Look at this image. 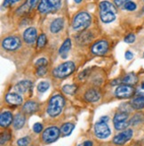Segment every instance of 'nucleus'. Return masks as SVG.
<instances>
[{"instance_id": "1", "label": "nucleus", "mask_w": 144, "mask_h": 146, "mask_svg": "<svg viewBox=\"0 0 144 146\" xmlns=\"http://www.w3.org/2000/svg\"><path fill=\"white\" fill-rule=\"evenodd\" d=\"M117 8L109 1H102L100 4V16L105 23H110L116 19Z\"/></svg>"}, {"instance_id": "2", "label": "nucleus", "mask_w": 144, "mask_h": 146, "mask_svg": "<svg viewBox=\"0 0 144 146\" xmlns=\"http://www.w3.org/2000/svg\"><path fill=\"white\" fill-rule=\"evenodd\" d=\"M64 104H65V99H64V97L60 96V94H56V96H53L49 101L47 113L51 117L58 116L61 112Z\"/></svg>"}, {"instance_id": "3", "label": "nucleus", "mask_w": 144, "mask_h": 146, "mask_svg": "<svg viewBox=\"0 0 144 146\" xmlns=\"http://www.w3.org/2000/svg\"><path fill=\"white\" fill-rule=\"evenodd\" d=\"M90 24H91L90 14L85 12H81L77 13L74 17L73 21H72V28H73L74 31H82L85 30Z\"/></svg>"}, {"instance_id": "4", "label": "nucleus", "mask_w": 144, "mask_h": 146, "mask_svg": "<svg viewBox=\"0 0 144 146\" xmlns=\"http://www.w3.org/2000/svg\"><path fill=\"white\" fill-rule=\"evenodd\" d=\"M75 64L73 62H66L60 64L58 67L55 68L53 71V74L54 77L63 78L70 75L75 70Z\"/></svg>"}, {"instance_id": "5", "label": "nucleus", "mask_w": 144, "mask_h": 146, "mask_svg": "<svg viewBox=\"0 0 144 146\" xmlns=\"http://www.w3.org/2000/svg\"><path fill=\"white\" fill-rule=\"evenodd\" d=\"M61 6V0H41L38 5V11L42 13H48L58 10Z\"/></svg>"}, {"instance_id": "6", "label": "nucleus", "mask_w": 144, "mask_h": 146, "mask_svg": "<svg viewBox=\"0 0 144 146\" xmlns=\"http://www.w3.org/2000/svg\"><path fill=\"white\" fill-rule=\"evenodd\" d=\"M114 126L117 130L126 129L130 123L128 122V113L126 111H119L114 117Z\"/></svg>"}, {"instance_id": "7", "label": "nucleus", "mask_w": 144, "mask_h": 146, "mask_svg": "<svg viewBox=\"0 0 144 146\" xmlns=\"http://www.w3.org/2000/svg\"><path fill=\"white\" fill-rule=\"evenodd\" d=\"M110 133L111 131L106 122L100 120L94 125V134L100 139H105L109 137Z\"/></svg>"}, {"instance_id": "8", "label": "nucleus", "mask_w": 144, "mask_h": 146, "mask_svg": "<svg viewBox=\"0 0 144 146\" xmlns=\"http://www.w3.org/2000/svg\"><path fill=\"white\" fill-rule=\"evenodd\" d=\"M61 130L57 128L56 127H50L45 130V132L43 133V140L46 143H54L58 139L60 135Z\"/></svg>"}, {"instance_id": "9", "label": "nucleus", "mask_w": 144, "mask_h": 146, "mask_svg": "<svg viewBox=\"0 0 144 146\" xmlns=\"http://www.w3.org/2000/svg\"><path fill=\"white\" fill-rule=\"evenodd\" d=\"M134 92H135V90L133 87V86L124 84V85L118 86L117 87L116 91H115V94H116V96L118 98L125 99V98L131 97L134 94Z\"/></svg>"}, {"instance_id": "10", "label": "nucleus", "mask_w": 144, "mask_h": 146, "mask_svg": "<svg viewBox=\"0 0 144 146\" xmlns=\"http://www.w3.org/2000/svg\"><path fill=\"white\" fill-rule=\"evenodd\" d=\"M109 50V43L105 40H100L96 42L92 47V52L96 55H103Z\"/></svg>"}, {"instance_id": "11", "label": "nucleus", "mask_w": 144, "mask_h": 146, "mask_svg": "<svg viewBox=\"0 0 144 146\" xmlns=\"http://www.w3.org/2000/svg\"><path fill=\"white\" fill-rule=\"evenodd\" d=\"M3 47L6 50H15L20 46V40L17 36H8L4 39L3 43Z\"/></svg>"}, {"instance_id": "12", "label": "nucleus", "mask_w": 144, "mask_h": 146, "mask_svg": "<svg viewBox=\"0 0 144 146\" xmlns=\"http://www.w3.org/2000/svg\"><path fill=\"white\" fill-rule=\"evenodd\" d=\"M133 130L127 129V130L124 131V132H122V133H120L118 135L115 136L114 139H113V142H114L115 144L123 145V144H125L126 142H128L133 137Z\"/></svg>"}, {"instance_id": "13", "label": "nucleus", "mask_w": 144, "mask_h": 146, "mask_svg": "<svg viewBox=\"0 0 144 146\" xmlns=\"http://www.w3.org/2000/svg\"><path fill=\"white\" fill-rule=\"evenodd\" d=\"M23 38L25 42L28 44L34 43L36 38H37V31H36V29L35 28L27 29L23 33Z\"/></svg>"}, {"instance_id": "14", "label": "nucleus", "mask_w": 144, "mask_h": 146, "mask_svg": "<svg viewBox=\"0 0 144 146\" xmlns=\"http://www.w3.org/2000/svg\"><path fill=\"white\" fill-rule=\"evenodd\" d=\"M38 2V0H27V2L23 5H21L18 9L17 13L23 14L25 13L30 12L31 9H33L34 7L37 5Z\"/></svg>"}, {"instance_id": "15", "label": "nucleus", "mask_w": 144, "mask_h": 146, "mask_svg": "<svg viewBox=\"0 0 144 146\" xmlns=\"http://www.w3.org/2000/svg\"><path fill=\"white\" fill-rule=\"evenodd\" d=\"M32 83L30 80H22L15 86V90L19 93H27L28 90H31Z\"/></svg>"}, {"instance_id": "16", "label": "nucleus", "mask_w": 144, "mask_h": 146, "mask_svg": "<svg viewBox=\"0 0 144 146\" xmlns=\"http://www.w3.org/2000/svg\"><path fill=\"white\" fill-rule=\"evenodd\" d=\"M13 120V115L10 111H5L0 116V125L3 127H7L11 125Z\"/></svg>"}, {"instance_id": "17", "label": "nucleus", "mask_w": 144, "mask_h": 146, "mask_svg": "<svg viewBox=\"0 0 144 146\" xmlns=\"http://www.w3.org/2000/svg\"><path fill=\"white\" fill-rule=\"evenodd\" d=\"M100 97V92L97 91L96 89H90L85 94V100L88 102H91V103H94V102L99 101Z\"/></svg>"}, {"instance_id": "18", "label": "nucleus", "mask_w": 144, "mask_h": 146, "mask_svg": "<svg viewBox=\"0 0 144 146\" xmlns=\"http://www.w3.org/2000/svg\"><path fill=\"white\" fill-rule=\"evenodd\" d=\"M5 100L7 103L12 105H20V104H21V103H22V98H21V96L16 94H6Z\"/></svg>"}, {"instance_id": "19", "label": "nucleus", "mask_w": 144, "mask_h": 146, "mask_svg": "<svg viewBox=\"0 0 144 146\" xmlns=\"http://www.w3.org/2000/svg\"><path fill=\"white\" fill-rule=\"evenodd\" d=\"M63 25H64L63 19L57 18L52 23L51 27H50V31H51L52 33H58L59 31H61L62 30Z\"/></svg>"}, {"instance_id": "20", "label": "nucleus", "mask_w": 144, "mask_h": 146, "mask_svg": "<svg viewBox=\"0 0 144 146\" xmlns=\"http://www.w3.org/2000/svg\"><path fill=\"white\" fill-rule=\"evenodd\" d=\"M38 110V104L33 101H28L23 105V111L28 114L33 113L35 111H37Z\"/></svg>"}, {"instance_id": "21", "label": "nucleus", "mask_w": 144, "mask_h": 146, "mask_svg": "<svg viewBox=\"0 0 144 146\" xmlns=\"http://www.w3.org/2000/svg\"><path fill=\"white\" fill-rule=\"evenodd\" d=\"M122 83L126 84V85H130V86H133L136 83L138 82V78L134 73H128L127 75L125 76V78H123V80H121Z\"/></svg>"}, {"instance_id": "22", "label": "nucleus", "mask_w": 144, "mask_h": 146, "mask_svg": "<svg viewBox=\"0 0 144 146\" xmlns=\"http://www.w3.org/2000/svg\"><path fill=\"white\" fill-rule=\"evenodd\" d=\"M131 106L134 110H141L144 108V96H137V97H135L133 99L131 102Z\"/></svg>"}, {"instance_id": "23", "label": "nucleus", "mask_w": 144, "mask_h": 146, "mask_svg": "<svg viewBox=\"0 0 144 146\" xmlns=\"http://www.w3.org/2000/svg\"><path fill=\"white\" fill-rule=\"evenodd\" d=\"M25 123V117L21 114H17L13 119V127L15 129H20L24 126Z\"/></svg>"}, {"instance_id": "24", "label": "nucleus", "mask_w": 144, "mask_h": 146, "mask_svg": "<svg viewBox=\"0 0 144 146\" xmlns=\"http://www.w3.org/2000/svg\"><path fill=\"white\" fill-rule=\"evenodd\" d=\"M71 47V42H70V39H66L65 41H64V43L62 44V46H61L60 50H59V53L63 57V58H65L66 55H67V53L69 51Z\"/></svg>"}, {"instance_id": "25", "label": "nucleus", "mask_w": 144, "mask_h": 146, "mask_svg": "<svg viewBox=\"0 0 144 146\" xmlns=\"http://www.w3.org/2000/svg\"><path fill=\"white\" fill-rule=\"evenodd\" d=\"M75 126H74V124H72V123H65V124H63L61 128V132L63 135H69L71 132H72V130L74 129Z\"/></svg>"}, {"instance_id": "26", "label": "nucleus", "mask_w": 144, "mask_h": 146, "mask_svg": "<svg viewBox=\"0 0 144 146\" xmlns=\"http://www.w3.org/2000/svg\"><path fill=\"white\" fill-rule=\"evenodd\" d=\"M62 90L64 93L73 96L77 91V86H75V85H66L62 87Z\"/></svg>"}, {"instance_id": "27", "label": "nucleus", "mask_w": 144, "mask_h": 146, "mask_svg": "<svg viewBox=\"0 0 144 146\" xmlns=\"http://www.w3.org/2000/svg\"><path fill=\"white\" fill-rule=\"evenodd\" d=\"M46 36L45 34H41L38 38V48H42L46 46Z\"/></svg>"}, {"instance_id": "28", "label": "nucleus", "mask_w": 144, "mask_h": 146, "mask_svg": "<svg viewBox=\"0 0 144 146\" xmlns=\"http://www.w3.org/2000/svg\"><path fill=\"white\" fill-rule=\"evenodd\" d=\"M49 88V84L47 82H40L38 86V90L40 93H44Z\"/></svg>"}, {"instance_id": "29", "label": "nucleus", "mask_w": 144, "mask_h": 146, "mask_svg": "<svg viewBox=\"0 0 144 146\" xmlns=\"http://www.w3.org/2000/svg\"><path fill=\"white\" fill-rule=\"evenodd\" d=\"M30 137H23V138H20V139H19L17 141V144L19 146H27L28 143H30Z\"/></svg>"}, {"instance_id": "30", "label": "nucleus", "mask_w": 144, "mask_h": 146, "mask_svg": "<svg viewBox=\"0 0 144 146\" xmlns=\"http://www.w3.org/2000/svg\"><path fill=\"white\" fill-rule=\"evenodd\" d=\"M47 64H48V62H47V60L46 59V58H40V59H38L35 63V65L38 68V67H46Z\"/></svg>"}, {"instance_id": "31", "label": "nucleus", "mask_w": 144, "mask_h": 146, "mask_svg": "<svg viewBox=\"0 0 144 146\" xmlns=\"http://www.w3.org/2000/svg\"><path fill=\"white\" fill-rule=\"evenodd\" d=\"M125 9L127 11H134L136 9V4L133 3V1H128L125 5Z\"/></svg>"}, {"instance_id": "32", "label": "nucleus", "mask_w": 144, "mask_h": 146, "mask_svg": "<svg viewBox=\"0 0 144 146\" xmlns=\"http://www.w3.org/2000/svg\"><path fill=\"white\" fill-rule=\"evenodd\" d=\"M46 72H47L46 67H38V70H37V74L38 76H40V77L45 76Z\"/></svg>"}, {"instance_id": "33", "label": "nucleus", "mask_w": 144, "mask_h": 146, "mask_svg": "<svg viewBox=\"0 0 144 146\" xmlns=\"http://www.w3.org/2000/svg\"><path fill=\"white\" fill-rule=\"evenodd\" d=\"M134 41H135V36L133 34H129L125 38V42L126 43L131 44V43H133Z\"/></svg>"}, {"instance_id": "34", "label": "nucleus", "mask_w": 144, "mask_h": 146, "mask_svg": "<svg viewBox=\"0 0 144 146\" xmlns=\"http://www.w3.org/2000/svg\"><path fill=\"white\" fill-rule=\"evenodd\" d=\"M19 1H20V0H5L4 4H3V6L4 7H8V6H11L13 4L19 2Z\"/></svg>"}, {"instance_id": "35", "label": "nucleus", "mask_w": 144, "mask_h": 146, "mask_svg": "<svg viewBox=\"0 0 144 146\" xmlns=\"http://www.w3.org/2000/svg\"><path fill=\"white\" fill-rule=\"evenodd\" d=\"M43 129V126L41 125L40 123H35L33 126V130L35 131L36 133H40Z\"/></svg>"}, {"instance_id": "36", "label": "nucleus", "mask_w": 144, "mask_h": 146, "mask_svg": "<svg viewBox=\"0 0 144 146\" xmlns=\"http://www.w3.org/2000/svg\"><path fill=\"white\" fill-rule=\"evenodd\" d=\"M136 94L140 96H144V82L140 86V87H138L137 91H136Z\"/></svg>"}, {"instance_id": "37", "label": "nucleus", "mask_w": 144, "mask_h": 146, "mask_svg": "<svg viewBox=\"0 0 144 146\" xmlns=\"http://www.w3.org/2000/svg\"><path fill=\"white\" fill-rule=\"evenodd\" d=\"M128 1H130V0H115V5H116L118 7H120V6H122V5H126V2H128Z\"/></svg>"}, {"instance_id": "38", "label": "nucleus", "mask_w": 144, "mask_h": 146, "mask_svg": "<svg viewBox=\"0 0 144 146\" xmlns=\"http://www.w3.org/2000/svg\"><path fill=\"white\" fill-rule=\"evenodd\" d=\"M10 138V135L8 134H5V135H2L1 136V144H4V143H5L7 140H8Z\"/></svg>"}, {"instance_id": "39", "label": "nucleus", "mask_w": 144, "mask_h": 146, "mask_svg": "<svg viewBox=\"0 0 144 146\" xmlns=\"http://www.w3.org/2000/svg\"><path fill=\"white\" fill-rule=\"evenodd\" d=\"M125 56H126V60H128V61L132 60L133 58V53H131V52H130V51H127V52H126Z\"/></svg>"}, {"instance_id": "40", "label": "nucleus", "mask_w": 144, "mask_h": 146, "mask_svg": "<svg viewBox=\"0 0 144 146\" xmlns=\"http://www.w3.org/2000/svg\"><path fill=\"white\" fill-rule=\"evenodd\" d=\"M87 71H88V70H84L83 72H81L80 73V75H79V78L80 79H82V78H85V77L87 75Z\"/></svg>"}, {"instance_id": "41", "label": "nucleus", "mask_w": 144, "mask_h": 146, "mask_svg": "<svg viewBox=\"0 0 144 146\" xmlns=\"http://www.w3.org/2000/svg\"><path fill=\"white\" fill-rule=\"evenodd\" d=\"M83 146H92V142H91V141H85L83 143Z\"/></svg>"}, {"instance_id": "42", "label": "nucleus", "mask_w": 144, "mask_h": 146, "mask_svg": "<svg viewBox=\"0 0 144 146\" xmlns=\"http://www.w3.org/2000/svg\"><path fill=\"white\" fill-rule=\"evenodd\" d=\"M108 119H109V118H108V117H102V118L100 119V120H102V121H104V122H106Z\"/></svg>"}, {"instance_id": "43", "label": "nucleus", "mask_w": 144, "mask_h": 146, "mask_svg": "<svg viewBox=\"0 0 144 146\" xmlns=\"http://www.w3.org/2000/svg\"><path fill=\"white\" fill-rule=\"evenodd\" d=\"M74 1H75L77 4H79V3H80V2L82 1V0H74Z\"/></svg>"}, {"instance_id": "44", "label": "nucleus", "mask_w": 144, "mask_h": 146, "mask_svg": "<svg viewBox=\"0 0 144 146\" xmlns=\"http://www.w3.org/2000/svg\"><path fill=\"white\" fill-rule=\"evenodd\" d=\"M78 146H83V143H82V144H79Z\"/></svg>"}, {"instance_id": "45", "label": "nucleus", "mask_w": 144, "mask_h": 146, "mask_svg": "<svg viewBox=\"0 0 144 146\" xmlns=\"http://www.w3.org/2000/svg\"><path fill=\"white\" fill-rule=\"evenodd\" d=\"M143 56H144V54H143Z\"/></svg>"}, {"instance_id": "46", "label": "nucleus", "mask_w": 144, "mask_h": 146, "mask_svg": "<svg viewBox=\"0 0 144 146\" xmlns=\"http://www.w3.org/2000/svg\"><path fill=\"white\" fill-rule=\"evenodd\" d=\"M143 1H144V0H143Z\"/></svg>"}]
</instances>
